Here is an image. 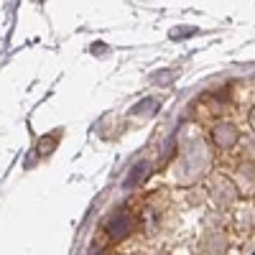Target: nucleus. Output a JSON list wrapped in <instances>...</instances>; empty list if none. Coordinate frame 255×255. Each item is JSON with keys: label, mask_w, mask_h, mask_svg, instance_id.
I'll return each instance as SVG.
<instances>
[{"label": "nucleus", "mask_w": 255, "mask_h": 255, "mask_svg": "<svg viewBox=\"0 0 255 255\" xmlns=\"http://www.w3.org/2000/svg\"><path fill=\"white\" fill-rule=\"evenodd\" d=\"M130 227H133V220H130V215H125V212L108 225V230H110V235H113V238H123V235H128V230H130Z\"/></svg>", "instance_id": "1"}, {"label": "nucleus", "mask_w": 255, "mask_h": 255, "mask_svg": "<svg viewBox=\"0 0 255 255\" xmlns=\"http://www.w3.org/2000/svg\"><path fill=\"white\" fill-rule=\"evenodd\" d=\"M253 125H255V113H253Z\"/></svg>", "instance_id": "2"}]
</instances>
